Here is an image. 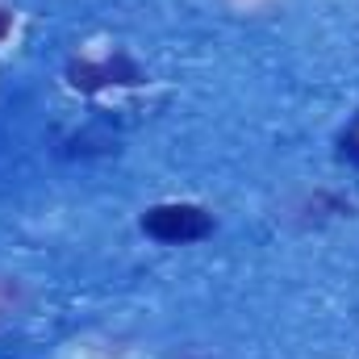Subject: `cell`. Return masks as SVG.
I'll return each mask as SVG.
<instances>
[{"instance_id": "2", "label": "cell", "mask_w": 359, "mask_h": 359, "mask_svg": "<svg viewBox=\"0 0 359 359\" xmlns=\"http://www.w3.org/2000/svg\"><path fill=\"white\" fill-rule=\"evenodd\" d=\"M72 88L80 92H96L104 84H142V72L130 59H109V63H76L72 72Z\"/></svg>"}, {"instance_id": "3", "label": "cell", "mask_w": 359, "mask_h": 359, "mask_svg": "<svg viewBox=\"0 0 359 359\" xmlns=\"http://www.w3.org/2000/svg\"><path fill=\"white\" fill-rule=\"evenodd\" d=\"M17 305H21V284H17V280H4V276H0V318H8V313H13Z\"/></svg>"}, {"instance_id": "1", "label": "cell", "mask_w": 359, "mask_h": 359, "mask_svg": "<svg viewBox=\"0 0 359 359\" xmlns=\"http://www.w3.org/2000/svg\"><path fill=\"white\" fill-rule=\"evenodd\" d=\"M142 230L159 243H196L213 234V217L201 205H155L142 213Z\"/></svg>"}, {"instance_id": "4", "label": "cell", "mask_w": 359, "mask_h": 359, "mask_svg": "<svg viewBox=\"0 0 359 359\" xmlns=\"http://www.w3.org/2000/svg\"><path fill=\"white\" fill-rule=\"evenodd\" d=\"M8 25H13V17H8V13H4V8H0V38H4V34H8Z\"/></svg>"}]
</instances>
